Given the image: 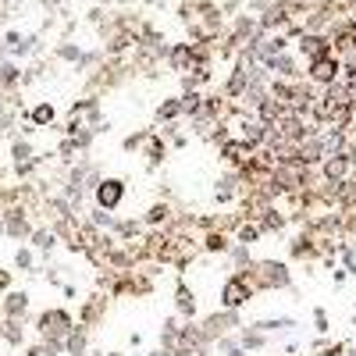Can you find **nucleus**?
<instances>
[{
  "label": "nucleus",
  "mask_w": 356,
  "mask_h": 356,
  "mask_svg": "<svg viewBox=\"0 0 356 356\" xmlns=\"http://www.w3.org/2000/svg\"><path fill=\"white\" fill-rule=\"evenodd\" d=\"M260 235H264L260 225H239V232H235V243H246V246H250V243L260 239Z\"/></svg>",
  "instance_id": "6ab92c4d"
},
{
  "label": "nucleus",
  "mask_w": 356,
  "mask_h": 356,
  "mask_svg": "<svg viewBox=\"0 0 356 356\" xmlns=\"http://www.w3.org/2000/svg\"><path fill=\"white\" fill-rule=\"evenodd\" d=\"M218 346L225 349V356H246V346H243V342H232V339H225V335L218 339Z\"/></svg>",
  "instance_id": "bb28decb"
},
{
  "label": "nucleus",
  "mask_w": 356,
  "mask_h": 356,
  "mask_svg": "<svg viewBox=\"0 0 356 356\" xmlns=\"http://www.w3.org/2000/svg\"><path fill=\"white\" fill-rule=\"evenodd\" d=\"M175 310H178V317H189V321H193V314H196V296H193V289H186L182 282H178V292H175Z\"/></svg>",
  "instance_id": "9d476101"
},
{
  "label": "nucleus",
  "mask_w": 356,
  "mask_h": 356,
  "mask_svg": "<svg viewBox=\"0 0 356 356\" xmlns=\"http://www.w3.org/2000/svg\"><path fill=\"white\" fill-rule=\"evenodd\" d=\"M203 246L211 250V253H225V250H232V246H228V239H225V232H211V235L203 239Z\"/></svg>",
  "instance_id": "aec40b11"
},
{
  "label": "nucleus",
  "mask_w": 356,
  "mask_h": 356,
  "mask_svg": "<svg viewBox=\"0 0 356 356\" xmlns=\"http://www.w3.org/2000/svg\"><path fill=\"white\" fill-rule=\"evenodd\" d=\"M33 243H36V250H47V253H50V250L57 246V235H54V232H36Z\"/></svg>",
  "instance_id": "a878e982"
},
{
  "label": "nucleus",
  "mask_w": 356,
  "mask_h": 356,
  "mask_svg": "<svg viewBox=\"0 0 356 356\" xmlns=\"http://www.w3.org/2000/svg\"><path fill=\"white\" fill-rule=\"evenodd\" d=\"M232 260H235V267H250V264H253V257H250V246H246V243L232 246Z\"/></svg>",
  "instance_id": "b1692460"
},
{
  "label": "nucleus",
  "mask_w": 356,
  "mask_h": 356,
  "mask_svg": "<svg viewBox=\"0 0 356 356\" xmlns=\"http://www.w3.org/2000/svg\"><path fill=\"white\" fill-rule=\"evenodd\" d=\"M125 193H129V186L122 182V178H100L97 189H93L97 207H104V211H118L122 200H125Z\"/></svg>",
  "instance_id": "7ed1b4c3"
},
{
  "label": "nucleus",
  "mask_w": 356,
  "mask_h": 356,
  "mask_svg": "<svg viewBox=\"0 0 356 356\" xmlns=\"http://www.w3.org/2000/svg\"><path fill=\"white\" fill-rule=\"evenodd\" d=\"M79 47H72V43H61V47H57V57H65V61H79Z\"/></svg>",
  "instance_id": "c756f323"
},
{
  "label": "nucleus",
  "mask_w": 356,
  "mask_h": 356,
  "mask_svg": "<svg viewBox=\"0 0 356 356\" xmlns=\"http://www.w3.org/2000/svg\"><path fill=\"white\" fill-rule=\"evenodd\" d=\"M253 282L246 278V271H235L225 285H221V303L228 307V310H239V307H246L250 300H253Z\"/></svg>",
  "instance_id": "f03ea898"
},
{
  "label": "nucleus",
  "mask_w": 356,
  "mask_h": 356,
  "mask_svg": "<svg viewBox=\"0 0 356 356\" xmlns=\"http://www.w3.org/2000/svg\"><path fill=\"white\" fill-rule=\"evenodd\" d=\"M8 232H11V235H29V225H25L22 211H11V214H8Z\"/></svg>",
  "instance_id": "412c9836"
},
{
  "label": "nucleus",
  "mask_w": 356,
  "mask_h": 356,
  "mask_svg": "<svg viewBox=\"0 0 356 356\" xmlns=\"http://www.w3.org/2000/svg\"><path fill=\"white\" fill-rule=\"evenodd\" d=\"M143 143H150V132H136V136H129V139H125L122 146H125V150L132 154V150H139V146H143Z\"/></svg>",
  "instance_id": "c85d7f7f"
},
{
  "label": "nucleus",
  "mask_w": 356,
  "mask_h": 356,
  "mask_svg": "<svg viewBox=\"0 0 356 356\" xmlns=\"http://www.w3.org/2000/svg\"><path fill=\"white\" fill-rule=\"evenodd\" d=\"M239 342L246 346V353H250V349H260V346L267 342V332H260V328H243Z\"/></svg>",
  "instance_id": "4468645a"
},
{
  "label": "nucleus",
  "mask_w": 356,
  "mask_h": 356,
  "mask_svg": "<svg viewBox=\"0 0 356 356\" xmlns=\"http://www.w3.org/2000/svg\"><path fill=\"white\" fill-rule=\"evenodd\" d=\"M100 314H104V300H100V296H93V303H86V310H82V328H89V324H93Z\"/></svg>",
  "instance_id": "dca6fc26"
},
{
  "label": "nucleus",
  "mask_w": 356,
  "mask_h": 356,
  "mask_svg": "<svg viewBox=\"0 0 356 356\" xmlns=\"http://www.w3.org/2000/svg\"><path fill=\"white\" fill-rule=\"evenodd\" d=\"M253 328H260V332H289V328H296V321L292 317H264V321H257Z\"/></svg>",
  "instance_id": "9b49d317"
},
{
  "label": "nucleus",
  "mask_w": 356,
  "mask_h": 356,
  "mask_svg": "<svg viewBox=\"0 0 356 356\" xmlns=\"http://www.w3.org/2000/svg\"><path fill=\"white\" fill-rule=\"evenodd\" d=\"M146 225H171V207L168 203H154L146 211Z\"/></svg>",
  "instance_id": "ddd939ff"
},
{
  "label": "nucleus",
  "mask_w": 356,
  "mask_h": 356,
  "mask_svg": "<svg viewBox=\"0 0 356 356\" xmlns=\"http://www.w3.org/2000/svg\"><path fill=\"white\" fill-rule=\"evenodd\" d=\"M15 82H22V72L15 68V65H0V86H15Z\"/></svg>",
  "instance_id": "393cba45"
},
{
  "label": "nucleus",
  "mask_w": 356,
  "mask_h": 356,
  "mask_svg": "<svg viewBox=\"0 0 356 356\" xmlns=\"http://www.w3.org/2000/svg\"><path fill=\"white\" fill-rule=\"evenodd\" d=\"M97 4H111V0H97Z\"/></svg>",
  "instance_id": "f704fd0d"
},
{
  "label": "nucleus",
  "mask_w": 356,
  "mask_h": 356,
  "mask_svg": "<svg viewBox=\"0 0 356 356\" xmlns=\"http://www.w3.org/2000/svg\"><path fill=\"white\" fill-rule=\"evenodd\" d=\"M33 157V150H29V143H15V161L22 164V161H29Z\"/></svg>",
  "instance_id": "7c9ffc66"
},
{
  "label": "nucleus",
  "mask_w": 356,
  "mask_h": 356,
  "mask_svg": "<svg viewBox=\"0 0 356 356\" xmlns=\"http://www.w3.org/2000/svg\"><path fill=\"white\" fill-rule=\"evenodd\" d=\"M146 157H150V168H157L164 161V143H157L154 132H150V150H146Z\"/></svg>",
  "instance_id": "5701e85b"
},
{
  "label": "nucleus",
  "mask_w": 356,
  "mask_h": 356,
  "mask_svg": "<svg viewBox=\"0 0 356 356\" xmlns=\"http://www.w3.org/2000/svg\"><path fill=\"white\" fill-rule=\"evenodd\" d=\"M72 328H75V324H72V317H68L65 310H47V314L40 317V332L50 335V339H57V342H65Z\"/></svg>",
  "instance_id": "20e7f679"
},
{
  "label": "nucleus",
  "mask_w": 356,
  "mask_h": 356,
  "mask_svg": "<svg viewBox=\"0 0 356 356\" xmlns=\"http://www.w3.org/2000/svg\"><path fill=\"white\" fill-rule=\"evenodd\" d=\"M8 342H22V328H18V324H8Z\"/></svg>",
  "instance_id": "473e14b6"
},
{
  "label": "nucleus",
  "mask_w": 356,
  "mask_h": 356,
  "mask_svg": "<svg viewBox=\"0 0 356 356\" xmlns=\"http://www.w3.org/2000/svg\"><path fill=\"white\" fill-rule=\"evenodd\" d=\"M178 104H182V114H200L203 111V97L196 93V89H186V97Z\"/></svg>",
  "instance_id": "2eb2a0df"
},
{
  "label": "nucleus",
  "mask_w": 356,
  "mask_h": 356,
  "mask_svg": "<svg viewBox=\"0 0 356 356\" xmlns=\"http://www.w3.org/2000/svg\"><path fill=\"white\" fill-rule=\"evenodd\" d=\"M339 72H342V61H339V57H332V54H321V57H314V61H310V79H314L317 86L335 82Z\"/></svg>",
  "instance_id": "423d86ee"
},
{
  "label": "nucleus",
  "mask_w": 356,
  "mask_h": 356,
  "mask_svg": "<svg viewBox=\"0 0 356 356\" xmlns=\"http://www.w3.org/2000/svg\"><path fill=\"white\" fill-rule=\"evenodd\" d=\"M239 193H246V182H243V175H239V171H225V175L218 178V189H214L218 203H228V200H235Z\"/></svg>",
  "instance_id": "0eeeda50"
},
{
  "label": "nucleus",
  "mask_w": 356,
  "mask_h": 356,
  "mask_svg": "<svg viewBox=\"0 0 356 356\" xmlns=\"http://www.w3.org/2000/svg\"><path fill=\"white\" fill-rule=\"evenodd\" d=\"M86 332H89V328H72V332H68L65 349H68L72 356H82V353H86V342H89V339H86Z\"/></svg>",
  "instance_id": "f8f14e48"
},
{
  "label": "nucleus",
  "mask_w": 356,
  "mask_h": 356,
  "mask_svg": "<svg viewBox=\"0 0 356 356\" xmlns=\"http://www.w3.org/2000/svg\"><path fill=\"white\" fill-rule=\"evenodd\" d=\"M178 114H182V104H178V100H164L157 107V122H175Z\"/></svg>",
  "instance_id": "f3484780"
},
{
  "label": "nucleus",
  "mask_w": 356,
  "mask_h": 356,
  "mask_svg": "<svg viewBox=\"0 0 356 356\" xmlns=\"http://www.w3.org/2000/svg\"><path fill=\"white\" fill-rule=\"evenodd\" d=\"M107 356H118V353H107Z\"/></svg>",
  "instance_id": "c9c22d12"
},
{
  "label": "nucleus",
  "mask_w": 356,
  "mask_h": 356,
  "mask_svg": "<svg viewBox=\"0 0 356 356\" xmlns=\"http://www.w3.org/2000/svg\"><path fill=\"white\" fill-rule=\"evenodd\" d=\"M246 278L253 282V289H289L292 275L282 260H257L246 267Z\"/></svg>",
  "instance_id": "f257e3e1"
},
{
  "label": "nucleus",
  "mask_w": 356,
  "mask_h": 356,
  "mask_svg": "<svg viewBox=\"0 0 356 356\" xmlns=\"http://www.w3.org/2000/svg\"><path fill=\"white\" fill-rule=\"evenodd\" d=\"M33 122H36V125H50V122H54V107H50V104H40V107L33 111Z\"/></svg>",
  "instance_id": "cd10ccee"
},
{
  "label": "nucleus",
  "mask_w": 356,
  "mask_h": 356,
  "mask_svg": "<svg viewBox=\"0 0 356 356\" xmlns=\"http://www.w3.org/2000/svg\"><path fill=\"white\" fill-rule=\"evenodd\" d=\"M267 72H275L278 79H296V75H300V65H296V57H289L285 50L282 54H271V57H264V61H260Z\"/></svg>",
  "instance_id": "1a4fd4ad"
},
{
  "label": "nucleus",
  "mask_w": 356,
  "mask_h": 356,
  "mask_svg": "<svg viewBox=\"0 0 356 356\" xmlns=\"http://www.w3.org/2000/svg\"><path fill=\"white\" fill-rule=\"evenodd\" d=\"M25 307H29V296L25 292H11L8 296V303H4V310L15 317V314H25Z\"/></svg>",
  "instance_id": "a211bd4d"
},
{
  "label": "nucleus",
  "mask_w": 356,
  "mask_h": 356,
  "mask_svg": "<svg viewBox=\"0 0 356 356\" xmlns=\"http://www.w3.org/2000/svg\"><path fill=\"white\" fill-rule=\"evenodd\" d=\"M300 50L307 61H314V57L321 54H332V36H324V33H300Z\"/></svg>",
  "instance_id": "6e6552de"
},
{
  "label": "nucleus",
  "mask_w": 356,
  "mask_h": 356,
  "mask_svg": "<svg viewBox=\"0 0 356 356\" xmlns=\"http://www.w3.org/2000/svg\"><path fill=\"white\" fill-rule=\"evenodd\" d=\"M228 328H239V314L228 310V307H225V314H214V317H207V321L200 324V332H203V339H207V342L221 339Z\"/></svg>",
  "instance_id": "39448f33"
},
{
  "label": "nucleus",
  "mask_w": 356,
  "mask_h": 356,
  "mask_svg": "<svg viewBox=\"0 0 356 356\" xmlns=\"http://www.w3.org/2000/svg\"><path fill=\"white\" fill-rule=\"evenodd\" d=\"M314 324H317V332L324 335V332H328V314H324V310H314Z\"/></svg>",
  "instance_id": "2f4dec72"
},
{
  "label": "nucleus",
  "mask_w": 356,
  "mask_h": 356,
  "mask_svg": "<svg viewBox=\"0 0 356 356\" xmlns=\"http://www.w3.org/2000/svg\"><path fill=\"white\" fill-rule=\"evenodd\" d=\"M139 221H114V232L118 235H122V239H136V235H139Z\"/></svg>",
  "instance_id": "4be33fe9"
},
{
  "label": "nucleus",
  "mask_w": 356,
  "mask_h": 356,
  "mask_svg": "<svg viewBox=\"0 0 356 356\" xmlns=\"http://www.w3.org/2000/svg\"><path fill=\"white\" fill-rule=\"evenodd\" d=\"M18 267H33V257H29V253H25V250H22V253H18Z\"/></svg>",
  "instance_id": "72a5a7b5"
}]
</instances>
